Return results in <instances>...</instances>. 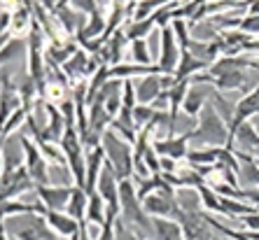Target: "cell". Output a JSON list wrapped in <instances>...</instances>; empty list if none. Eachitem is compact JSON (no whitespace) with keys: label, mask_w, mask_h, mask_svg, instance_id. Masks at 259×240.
<instances>
[{"label":"cell","mask_w":259,"mask_h":240,"mask_svg":"<svg viewBox=\"0 0 259 240\" xmlns=\"http://www.w3.org/2000/svg\"><path fill=\"white\" fill-rule=\"evenodd\" d=\"M154 117H157V110L152 108V105H136V108H133V119H136L138 131L140 128H145L147 124H152Z\"/></svg>","instance_id":"35"},{"label":"cell","mask_w":259,"mask_h":240,"mask_svg":"<svg viewBox=\"0 0 259 240\" xmlns=\"http://www.w3.org/2000/svg\"><path fill=\"white\" fill-rule=\"evenodd\" d=\"M35 196L40 198V203L49 210L56 212H66L68 203L72 196V186H56V184H40L35 189Z\"/></svg>","instance_id":"8"},{"label":"cell","mask_w":259,"mask_h":240,"mask_svg":"<svg viewBox=\"0 0 259 240\" xmlns=\"http://www.w3.org/2000/svg\"><path fill=\"white\" fill-rule=\"evenodd\" d=\"M254 117H259V84L236 103V114H234V121L229 124V131L238 128L243 121H250Z\"/></svg>","instance_id":"12"},{"label":"cell","mask_w":259,"mask_h":240,"mask_svg":"<svg viewBox=\"0 0 259 240\" xmlns=\"http://www.w3.org/2000/svg\"><path fill=\"white\" fill-rule=\"evenodd\" d=\"M47 224L54 228L59 235H66V238H72V235L79 233V222L77 219H72L68 212H56V210H49L45 215Z\"/></svg>","instance_id":"16"},{"label":"cell","mask_w":259,"mask_h":240,"mask_svg":"<svg viewBox=\"0 0 259 240\" xmlns=\"http://www.w3.org/2000/svg\"><path fill=\"white\" fill-rule=\"evenodd\" d=\"M208 63L201 61L199 56H194L189 49H182V56H180V63H178V70H175V79L182 82V79H192L194 75L199 70H208Z\"/></svg>","instance_id":"18"},{"label":"cell","mask_w":259,"mask_h":240,"mask_svg":"<svg viewBox=\"0 0 259 240\" xmlns=\"http://www.w3.org/2000/svg\"><path fill=\"white\" fill-rule=\"evenodd\" d=\"M26 119H28V110H26V108H19L17 112L12 114V117H7V119H5V126H3V138H7V135L17 133Z\"/></svg>","instance_id":"34"},{"label":"cell","mask_w":259,"mask_h":240,"mask_svg":"<svg viewBox=\"0 0 259 240\" xmlns=\"http://www.w3.org/2000/svg\"><path fill=\"white\" fill-rule=\"evenodd\" d=\"M247 14L259 17V0H250V5H247Z\"/></svg>","instance_id":"39"},{"label":"cell","mask_w":259,"mask_h":240,"mask_svg":"<svg viewBox=\"0 0 259 240\" xmlns=\"http://www.w3.org/2000/svg\"><path fill=\"white\" fill-rule=\"evenodd\" d=\"M117 219H119V217H117ZM117 219H108V224L101 226V235H98V240H117V228H115Z\"/></svg>","instance_id":"37"},{"label":"cell","mask_w":259,"mask_h":240,"mask_svg":"<svg viewBox=\"0 0 259 240\" xmlns=\"http://www.w3.org/2000/svg\"><path fill=\"white\" fill-rule=\"evenodd\" d=\"M161 72L159 66H138V63H119V66H110V77L112 79H133V77H147Z\"/></svg>","instance_id":"19"},{"label":"cell","mask_w":259,"mask_h":240,"mask_svg":"<svg viewBox=\"0 0 259 240\" xmlns=\"http://www.w3.org/2000/svg\"><path fill=\"white\" fill-rule=\"evenodd\" d=\"M37 147H40V152L45 154V159L52 163H59V166H68L66 161V154H63V150H61V145L56 142H42V140H35Z\"/></svg>","instance_id":"32"},{"label":"cell","mask_w":259,"mask_h":240,"mask_svg":"<svg viewBox=\"0 0 259 240\" xmlns=\"http://www.w3.org/2000/svg\"><path fill=\"white\" fill-rule=\"evenodd\" d=\"M161 75H147V77L136 79V93H138V105H152L161 93Z\"/></svg>","instance_id":"15"},{"label":"cell","mask_w":259,"mask_h":240,"mask_svg":"<svg viewBox=\"0 0 259 240\" xmlns=\"http://www.w3.org/2000/svg\"><path fill=\"white\" fill-rule=\"evenodd\" d=\"M210 103H212V108L220 112V117H222L227 124H231L234 121V114H236V103L227 101V98L222 96V91H217L215 86H212L210 91Z\"/></svg>","instance_id":"29"},{"label":"cell","mask_w":259,"mask_h":240,"mask_svg":"<svg viewBox=\"0 0 259 240\" xmlns=\"http://www.w3.org/2000/svg\"><path fill=\"white\" fill-rule=\"evenodd\" d=\"M101 147L105 150L108 163L115 168L119 180H133L136 175V161H133V145L126 142L115 128H108L101 138Z\"/></svg>","instance_id":"1"},{"label":"cell","mask_w":259,"mask_h":240,"mask_svg":"<svg viewBox=\"0 0 259 240\" xmlns=\"http://www.w3.org/2000/svg\"><path fill=\"white\" fill-rule=\"evenodd\" d=\"M24 147H26V168H28L30 177L35 180V184H49V166L45 154L40 152L37 142L28 135H24Z\"/></svg>","instance_id":"6"},{"label":"cell","mask_w":259,"mask_h":240,"mask_svg":"<svg viewBox=\"0 0 259 240\" xmlns=\"http://www.w3.org/2000/svg\"><path fill=\"white\" fill-rule=\"evenodd\" d=\"M192 140L208 147H227L229 145V124L220 117L212 103H208L199 114V124L192 131Z\"/></svg>","instance_id":"2"},{"label":"cell","mask_w":259,"mask_h":240,"mask_svg":"<svg viewBox=\"0 0 259 240\" xmlns=\"http://www.w3.org/2000/svg\"><path fill=\"white\" fill-rule=\"evenodd\" d=\"M192 40H196V42H215L217 37L222 35L220 30L212 26L210 19H203V21H196V24H192Z\"/></svg>","instance_id":"26"},{"label":"cell","mask_w":259,"mask_h":240,"mask_svg":"<svg viewBox=\"0 0 259 240\" xmlns=\"http://www.w3.org/2000/svg\"><path fill=\"white\" fill-rule=\"evenodd\" d=\"M210 91H212V84H192L187 91V98L182 103V112L187 117L199 119L201 110L210 103Z\"/></svg>","instance_id":"11"},{"label":"cell","mask_w":259,"mask_h":240,"mask_svg":"<svg viewBox=\"0 0 259 240\" xmlns=\"http://www.w3.org/2000/svg\"><path fill=\"white\" fill-rule=\"evenodd\" d=\"M180 56H182V47L178 44L175 40V33L173 28H161V54H159L157 66L163 75H175L178 70V63H180Z\"/></svg>","instance_id":"4"},{"label":"cell","mask_w":259,"mask_h":240,"mask_svg":"<svg viewBox=\"0 0 259 240\" xmlns=\"http://www.w3.org/2000/svg\"><path fill=\"white\" fill-rule=\"evenodd\" d=\"M17 91L19 96H21V103H24V108L30 112V108H33V103H35V96L37 91H40V86H37V82L30 75H24V77L17 82Z\"/></svg>","instance_id":"28"},{"label":"cell","mask_w":259,"mask_h":240,"mask_svg":"<svg viewBox=\"0 0 259 240\" xmlns=\"http://www.w3.org/2000/svg\"><path fill=\"white\" fill-rule=\"evenodd\" d=\"M40 5H42L45 10H49V12H54L56 5H59V0H40Z\"/></svg>","instance_id":"40"},{"label":"cell","mask_w":259,"mask_h":240,"mask_svg":"<svg viewBox=\"0 0 259 240\" xmlns=\"http://www.w3.org/2000/svg\"><path fill=\"white\" fill-rule=\"evenodd\" d=\"M105 161H108V156H105V150L103 147H96V150H91L89 154H87V194H94L98 186V177H101L103 173V166H105Z\"/></svg>","instance_id":"14"},{"label":"cell","mask_w":259,"mask_h":240,"mask_svg":"<svg viewBox=\"0 0 259 240\" xmlns=\"http://www.w3.org/2000/svg\"><path fill=\"white\" fill-rule=\"evenodd\" d=\"M79 42L77 40H66V42H52L47 49H45V59L47 63H52L54 68H63L72 56L79 52Z\"/></svg>","instance_id":"13"},{"label":"cell","mask_w":259,"mask_h":240,"mask_svg":"<svg viewBox=\"0 0 259 240\" xmlns=\"http://www.w3.org/2000/svg\"><path fill=\"white\" fill-rule=\"evenodd\" d=\"M143 208H145V212L152 217H175V212H178L175 194L154 191L147 198H143Z\"/></svg>","instance_id":"10"},{"label":"cell","mask_w":259,"mask_h":240,"mask_svg":"<svg viewBox=\"0 0 259 240\" xmlns=\"http://www.w3.org/2000/svg\"><path fill=\"white\" fill-rule=\"evenodd\" d=\"M175 222L182 226V233H185V240H212L215 238V228L208 222L205 212H196V215H187L178 208L173 217Z\"/></svg>","instance_id":"3"},{"label":"cell","mask_w":259,"mask_h":240,"mask_svg":"<svg viewBox=\"0 0 259 240\" xmlns=\"http://www.w3.org/2000/svg\"><path fill=\"white\" fill-rule=\"evenodd\" d=\"M170 28H173V33H175L178 44H180L182 49H189V44H192V33H189L187 24H185L182 19H175L173 24H170Z\"/></svg>","instance_id":"36"},{"label":"cell","mask_w":259,"mask_h":240,"mask_svg":"<svg viewBox=\"0 0 259 240\" xmlns=\"http://www.w3.org/2000/svg\"><path fill=\"white\" fill-rule=\"evenodd\" d=\"M35 189H37V184L30 177L26 166L12 170V173H3V201H14V198L21 196L24 191H35Z\"/></svg>","instance_id":"5"},{"label":"cell","mask_w":259,"mask_h":240,"mask_svg":"<svg viewBox=\"0 0 259 240\" xmlns=\"http://www.w3.org/2000/svg\"><path fill=\"white\" fill-rule=\"evenodd\" d=\"M131 61L138 66H152V52L145 40H133L131 42Z\"/></svg>","instance_id":"33"},{"label":"cell","mask_w":259,"mask_h":240,"mask_svg":"<svg viewBox=\"0 0 259 240\" xmlns=\"http://www.w3.org/2000/svg\"><path fill=\"white\" fill-rule=\"evenodd\" d=\"M87 208H89V194H87L84 186H72V196L70 203H68V215L77 222H87Z\"/></svg>","instance_id":"21"},{"label":"cell","mask_w":259,"mask_h":240,"mask_svg":"<svg viewBox=\"0 0 259 240\" xmlns=\"http://www.w3.org/2000/svg\"><path fill=\"white\" fill-rule=\"evenodd\" d=\"M26 166V147L24 135L14 133L3 138V173H12V170Z\"/></svg>","instance_id":"7"},{"label":"cell","mask_w":259,"mask_h":240,"mask_svg":"<svg viewBox=\"0 0 259 240\" xmlns=\"http://www.w3.org/2000/svg\"><path fill=\"white\" fill-rule=\"evenodd\" d=\"M220 159V147H205V150H189L187 161L189 166L199 168V166H215Z\"/></svg>","instance_id":"27"},{"label":"cell","mask_w":259,"mask_h":240,"mask_svg":"<svg viewBox=\"0 0 259 240\" xmlns=\"http://www.w3.org/2000/svg\"><path fill=\"white\" fill-rule=\"evenodd\" d=\"M128 37L124 30H117L115 35L108 40V49H110V66H119L121 63V56H124V47H126Z\"/></svg>","instance_id":"31"},{"label":"cell","mask_w":259,"mask_h":240,"mask_svg":"<svg viewBox=\"0 0 259 240\" xmlns=\"http://www.w3.org/2000/svg\"><path fill=\"white\" fill-rule=\"evenodd\" d=\"M87 222L96 224V226H105L108 224V203L103 201L98 191L89 196V208H87Z\"/></svg>","instance_id":"23"},{"label":"cell","mask_w":259,"mask_h":240,"mask_svg":"<svg viewBox=\"0 0 259 240\" xmlns=\"http://www.w3.org/2000/svg\"><path fill=\"white\" fill-rule=\"evenodd\" d=\"M238 222L247 228V231H259V212H252V215L238 217Z\"/></svg>","instance_id":"38"},{"label":"cell","mask_w":259,"mask_h":240,"mask_svg":"<svg viewBox=\"0 0 259 240\" xmlns=\"http://www.w3.org/2000/svg\"><path fill=\"white\" fill-rule=\"evenodd\" d=\"M152 240H185L182 226L168 217H154V238Z\"/></svg>","instance_id":"20"},{"label":"cell","mask_w":259,"mask_h":240,"mask_svg":"<svg viewBox=\"0 0 259 240\" xmlns=\"http://www.w3.org/2000/svg\"><path fill=\"white\" fill-rule=\"evenodd\" d=\"M108 3H110V0H96V5H98V10H103V7L108 5Z\"/></svg>","instance_id":"41"},{"label":"cell","mask_w":259,"mask_h":240,"mask_svg":"<svg viewBox=\"0 0 259 240\" xmlns=\"http://www.w3.org/2000/svg\"><path fill=\"white\" fill-rule=\"evenodd\" d=\"M189 140H192V133H182L173 138H154L152 147L159 156H170L175 161H180V159H187L189 154Z\"/></svg>","instance_id":"9"},{"label":"cell","mask_w":259,"mask_h":240,"mask_svg":"<svg viewBox=\"0 0 259 240\" xmlns=\"http://www.w3.org/2000/svg\"><path fill=\"white\" fill-rule=\"evenodd\" d=\"M21 54H28V40L26 37L14 35L7 42H3V63H10L12 59H17Z\"/></svg>","instance_id":"30"},{"label":"cell","mask_w":259,"mask_h":240,"mask_svg":"<svg viewBox=\"0 0 259 240\" xmlns=\"http://www.w3.org/2000/svg\"><path fill=\"white\" fill-rule=\"evenodd\" d=\"M201 191V201H203V210L208 212H215V215H222L227 217V219H231L229 215H227V210H224V205H222V196L212 189V186H208V182H203V184L196 186Z\"/></svg>","instance_id":"24"},{"label":"cell","mask_w":259,"mask_h":240,"mask_svg":"<svg viewBox=\"0 0 259 240\" xmlns=\"http://www.w3.org/2000/svg\"><path fill=\"white\" fill-rule=\"evenodd\" d=\"M212 240H222V238H217V235H215V238H212Z\"/></svg>","instance_id":"42"},{"label":"cell","mask_w":259,"mask_h":240,"mask_svg":"<svg viewBox=\"0 0 259 240\" xmlns=\"http://www.w3.org/2000/svg\"><path fill=\"white\" fill-rule=\"evenodd\" d=\"M154 28H157V21H154V17H150L143 19V21H131L124 33H126L128 42H133V40H147L154 33Z\"/></svg>","instance_id":"25"},{"label":"cell","mask_w":259,"mask_h":240,"mask_svg":"<svg viewBox=\"0 0 259 240\" xmlns=\"http://www.w3.org/2000/svg\"><path fill=\"white\" fill-rule=\"evenodd\" d=\"M175 203L182 212L187 215H196V212H203V201H201V191L196 186H182L175 191Z\"/></svg>","instance_id":"17"},{"label":"cell","mask_w":259,"mask_h":240,"mask_svg":"<svg viewBox=\"0 0 259 240\" xmlns=\"http://www.w3.org/2000/svg\"><path fill=\"white\" fill-rule=\"evenodd\" d=\"M89 63H91V54L87 52V49H79L77 54L72 56V59L68 61L66 66L61 68V70L66 72V77L70 79V84H72V79H77V77H87Z\"/></svg>","instance_id":"22"}]
</instances>
